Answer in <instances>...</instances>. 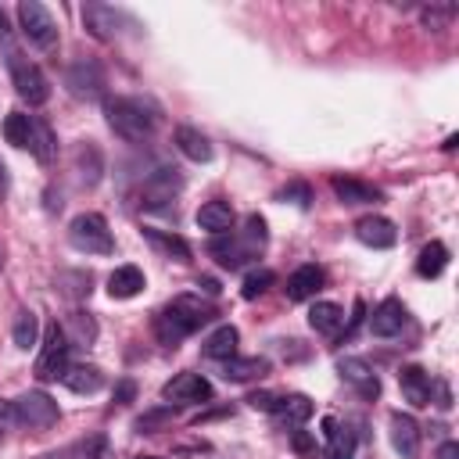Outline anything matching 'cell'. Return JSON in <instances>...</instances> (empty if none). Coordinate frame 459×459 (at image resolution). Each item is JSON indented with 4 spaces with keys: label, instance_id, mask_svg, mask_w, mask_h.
<instances>
[{
    "label": "cell",
    "instance_id": "obj_1",
    "mask_svg": "<svg viewBox=\"0 0 459 459\" xmlns=\"http://www.w3.org/2000/svg\"><path fill=\"white\" fill-rule=\"evenodd\" d=\"M215 319V305L212 301H201L197 294H179L169 301V308L154 319V333L161 344L176 348L183 337H190L194 330H201L204 323Z\"/></svg>",
    "mask_w": 459,
    "mask_h": 459
},
{
    "label": "cell",
    "instance_id": "obj_2",
    "mask_svg": "<svg viewBox=\"0 0 459 459\" xmlns=\"http://www.w3.org/2000/svg\"><path fill=\"white\" fill-rule=\"evenodd\" d=\"M104 111H108V126L122 140H147L154 133V115L133 97H111L104 104Z\"/></svg>",
    "mask_w": 459,
    "mask_h": 459
},
{
    "label": "cell",
    "instance_id": "obj_3",
    "mask_svg": "<svg viewBox=\"0 0 459 459\" xmlns=\"http://www.w3.org/2000/svg\"><path fill=\"white\" fill-rule=\"evenodd\" d=\"M68 240H72L75 251H86V255H111V251H115L108 219L97 215V212H82V215H75L72 226H68Z\"/></svg>",
    "mask_w": 459,
    "mask_h": 459
},
{
    "label": "cell",
    "instance_id": "obj_4",
    "mask_svg": "<svg viewBox=\"0 0 459 459\" xmlns=\"http://www.w3.org/2000/svg\"><path fill=\"white\" fill-rule=\"evenodd\" d=\"M7 65H11V82H14L18 97L29 100L32 108L47 104V97H50V82H47V75L39 72V65H32L29 57H22L18 50H11Z\"/></svg>",
    "mask_w": 459,
    "mask_h": 459
},
{
    "label": "cell",
    "instance_id": "obj_5",
    "mask_svg": "<svg viewBox=\"0 0 459 459\" xmlns=\"http://www.w3.org/2000/svg\"><path fill=\"white\" fill-rule=\"evenodd\" d=\"M68 337H65V330L57 326V323H50L47 326V333H43V348H39V359H36V377L43 380V384H50V380H61L65 377V369H68Z\"/></svg>",
    "mask_w": 459,
    "mask_h": 459
},
{
    "label": "cell",
    "instance_id": "obj_6",
    "mask_svg": "<svg viewBox=\"0 0 459 459\" xmlns=\"http://www.w3.org/2000/svg\"><path fill=\"white\" fill-rule=\"evenodd\" d=\"M11 405H14V423H25L32 430H47L57 423V402L47 391H25Z\"/></svg>",
    "mask_w": 459,
    "mask_h": 459
},
{
    "label": "cell",
    "instance_id": "obj_7",
    "mask_svg": "<svg viewBox=\"0 0 459 459\" xmlns=\"http://www.w3.org/2000/svg\"><path fill=\"white\" fill-rule=\"evenodd\" d=\"M18 22H22L25 39L36 43L39 50H50L57 43V25H54V18H50V11L43 4H36V0L18 4Z\"/></svg>",
    "mask_w": 459,
    "mask_h": 459
},
{
    "label": "cell",
    "instance_id": "obj_8",
    "mask_svg": "<svg viewBox=\"0 0 459 459\" xmlns=\"http://www.w3.org/2000/svg\"><path fill=\"white\" fill-rule=\"evenodd\" d=\"M161 398L165 402H179V405L183 402H208L212 398V384L201 373H179L161 387Z\"/></svg>",
    "mask_w": 459,
    "mask_h": 459
},
{
    "label": "cell",
    "instance_id": "obj_9",
    "mask_svg": "<svg viewBox=\"0 0 459 459\" xmlns=\"http://www.w3.org/2000/svg\"><path fill=\"white\" fill-rule=\"evenodd\" d=\"M65 82H68V90H72L75 97H82V100H97L100 90H104V72H100L93 61H75V65L68 68Z\"/></svg>",
    "mask_w": 459,
    "mask_h": 459
},
{
    "label": "cell",
    "instance_id": "obj_10",
    "mask_svg": "<svg viewBox=\"0 0 459 459\" xmlns=\"http://www.w3.org/2000/svg\"><path fill=\"white\" fill-rule=\"evenodd\" d=\"M391 445L402 459H416L420 455V427L409 412H391Z\"/></svg>",
    "mask_w": 459,
    "mask_h": 459
},
{
    "label": "cell",
    "instance_id": "obj_11",
    "mask_svg": "<svg viewBox=\"0 0 459 459\" xmlns=\"http://www.w3.org/2000/svg\"><path fill=\"white\" fill-rule=\"evenodd\" d=\"M176 190H179V176H176V169H158V172H151V176L143 179L140 197H143L147 208H161L165 201H172Z\"/></svg>",
    "mask_w": 459,
    "mask_h": 459
},
{
    "label": "cell",
    "instance_id": "obj_12",
    "mask_svg": "<svg viewBox=\"0 0 459 459\" xmlns=\"http://www.w3.org/2000/svg\"><path fill=\"white\" fill-rule=\"evenodd\" d=\"M197 226L204 230V233H212V237H222V233H230L233 230V204L230 201H204L201 208H197Z\"/></svg>",
    "mask_w": 459,
    "mask_h": 459
},
{
    "label": "cell",
    "instance_id": "obj_13",
    "mask_svg": "<svg viewBox=\"0 0 459 459\" xmlns=\"http://www.w3.org/2000/svg\"><path fill=\"white\" fill-rule=\"evenodd\" d=\"M355 237H359L366 247H391V244L398 240V230H394V222L384 219V215H366V219L355 222Z\"/></svg>",
    "mask_w": 459,
    "mask_h": 459
},
{
    "label": "cell",
    "instance_id": "obj_14",
    "mask_svg": "<svg viewBox=\"0 0 459 459\" xmlns=\"http://www.w3.org/2000/svg\"><path fill=\"white\" fill-rule=\"evenodd\" d=\"M402 326H405V305H402L398 298H384V301L373 308V316H369V330H373L377 337H394Z\"/></svg>",
    "mask_w": 459,
    "mask_h": 459
},
{
    "label": "cell",
    "instance_id": "obj_15",
    "mask_svg": "<svg viewBox=\"0 0 459 459\" xmlns=\"http://www.w3.org/2000/svg\"><path fill=\"white\" fill-rule=\"evenodd\" d=\"M398 384H402V394H405L409 405H416V409L430 405L434 384H430V373H427L423 366H405V369L398 373Z\"/></svg>",
    "mask_w": 459,
    "mask_h": 459
},
{
    "label": "cell",
    "instance_id": "obj_16",
    "mask_svg": "<svg viewBox=\"0 0 459 459\" xmlns=\"http://www.w3.org/2000/svg\"><path fill=\"white\" fill-rule=\"evenodd\" d=\"M118 11L115 7H108V4H86L82 7V25L90 29V36H97V39H115V32H118Z\"/></svg>",
    "mask_w": 459,
    "mask_h": 459
},
{
    "label": "cell",
    "instance_id": "obj_17",
    "mask_svg": "<svg viewBox=\"0 0 459 459\" xmlns=\"http://www.w3.org/2000/svg\"><path fill=\"white\" fill-rule=\"evenodd\" d=\"M337 369H341V377H344L362 398H377V394H380V380H377V373L369 369V362H362V359H341Z\"/></svg>",
    "mask_w": 459,
    "mask_h": 459
},
{
    "label": "cell",
    "instance_id": "obj_18",
    "mask_svg": "<svg viewBox=\"0 0 459 459\" xmlns=\"http://www.w3.org/2000/svg\"><path fill=\"white\" fill-rule=\"evenodd\" d=\"M330 190L344 204H373V201H380V190L377 186H369L362 179H351V176H333L330 179Z\"/></svg>",
    "mask_w": 459,
    "mask_h": 459
},
{
    "label": "cell",
    "instance_id": "obj_19",
    "mask_svg": "<svg viewBox=\"0 0 459 459\" xmlns=\"http://www.w3.org/2000/svg\"><path fill=\"white\" fill-rule=\"evenodd\" d=\"M323 287V269L319 265H301V269H294L290 276H287V298L290 301H308V298H316V290Z\"/></svg>",
    "mask_w": 459,
    "mask_h": 459
},
{
    "label": "cell",
    "instance_id": "obj_20",
    "mask_svg": "<svg viewBox=\"0 0 459 459\" xmlns=\"http://www.w3.org/2000/svg\"><path fill=\"white\" fill-rule=\"evenodd\" d=\"M61 384H65L68 391H75V394H93V391L104 387V373H100L97 366H90V362H75V366L65 369Z\"/></svg>",
    "mask_w": 459,
    "mask_h": 459
},
{
    "label": "cell",
    "instance_id": "obj_21",
    "mask_svg": "<svg viewBox=\"0 0 459 459\" xmlns=\"http://www.w3.org/2000/svg\"><path fill=\"white\" fill-rule=\"evenodd\" d=\"M323 437H326V459H355V437L333 416L323 420Z\"/></svg>",
    "mask_w": 459,
    "mask_h": 459
},
{
    "label": "cell",
    "instance_id": "obj_22",
    "mask_svg": "<svg viewBox=\"0 0 459 459\" xmlns=\"http://www.w3.org/2000/svg\"><path fill=\"white\" fill-rule=\"evenodd\" d=\"M273 416H276L283 427H301V423H308V416H312V402H308L305 394H283V398H276Z\"/></svg>",
    "mask_w": 459,
    "mask_h": 459
},
{
    "label": "cell",
    "instance_id": "obj_23",
    "mask_svg": "<svg viewBox=\"0 0 459 459\" xmlns=\"http://www.w3.org/2000/svg\"><path fill=\"white\" fill-rule=\"evenodd\" d=\"M176 147H179V154L190 158V161H212V143H208V136H204L201 129H194V126H179V129H176Z\"/></svg>",
    "mask_w": 459,
    "mask_h": 459
},
{
    "label": "cell",
    "instance_id": "obj_24",
    "mask_svg": "<svg viewBox=\"0 0 459 459\" xmlns=\"http://www.w3.org/2000/svg\"><path fill=\"white\" fill-rule=\"evenodd\" d=\"M143 273L136 265H118L111 276H108V294L111 298H136L143 290Z\"/></svg>",
    "mask_w": 459,
    "mask_h": 459
},
{
    "label": "cell",
    "instance_id": "obj_25",
    "mask_svg": "<svg viewBox=\"0 0 459 459\" xmlns=\"http://www.w3.org/2000/svg\"><path fill=\"white\" fill-rule=\"evenodd\" d=\"M237 341H240V333H237V326H215L208 337H204V355L208 359H219V362H226V359H233L237 355Z\"/></svg>",
    "mask_w": 459,
    "mask_h": 459
},
{
    "label": "cell",
    "instance_id": "obj_26",
    "mask_svg": "<svg viewBox=\"0 0 459 459\" xmlns=\"http://www.w3.org/2000/svg\"><path fill=\"white\" fill-rule=\"evenodd\" d=\"M265 373H269V362H265V359H258V355H247V359L233 355V359H226V366H222V377H226V380H233V384L258 380V377H265Z\"/></svg>",
    "mask_w": 459,
    "mask_h": 459
},
{
    "label": "cell",
    "instance_id": "obj_27",
    "mask_svg": "<svg viewBox=\"0 0 459 459\" xmlns=\"http://www.w3.org/2000/svg\"><path fill=\"white\" fill-rule=\"evenodd\" d=\"M212 255L219 258L222 269H237V265H244L247 258H255V255L240 244V237H230V233H222V237L212 240Z\"/></svg>",
    "mask_w": 459,
    "mask_h": 459
},
{
    "label": "cell",
    "instance_id": "obj_28",
    "mask_svg": "<svg viewBox=\"0 0 459 459\" xmlns=\"http://www.w3.org/2000/svg\"><path fill=\"white\" fill-rule=\"evenodd\" d=\"M308 326L319 333H337L344 326V308L337 301H316L308 308Z\"/></svg>",
    "mask_w": 459,
    "mask_h": 459
},
{
    "label": "cell",
    "instance_id": "obj_29",
    "mask_svg": "<svg viewBox=\"0 0 459 459\" xmlns=\"http://www.w3.org/2000/svg\"><path fill=\"white\" fill-rule=\"evenodd\" d=\"M143 237H147L161 255H169V258H176V262H190V244H186L179 233H165V230L147 226V230H143Z\"/></svg>",
    "mask_w": 459,
    "mask_h": 459
},
{
    "label": "cell",
    "instance_id": "obj_30",
    "mask_svg": "<svg viewBox=\"0 0 459 459\" xmlns=\"http://www.w3.org/2000/svg\"><path fill=\"white\" fill-rule=\"evenodd\" d=\"M29 151L36 154V161L50 165L57 158V140H54V129L43 122V118H32V140H29Z\"/></svg>",
    "mask_w": 459,
    "mask_h": 459
},
{
    "label": "cell",
    "instance_id": "obj_31",
    "mask_svg": "<svg viewBox=\"0 0 459 459\" xmlns=\"http://www.w3.org/2000/svg\"><path fill=\"white\" fill-rule=\"evenodd\" d=\"M445 265H448V247H445L441 240H430V244L420 251V258H416V273H420L423 280L441 276V273H445Z\"/></svg>",
    "mask_w": 459,
    "mask_h": 459
},
{
    "label": "cell",
    "instance_id": "obj_32",
    "mask_svg": "<svg viewBox=\"0 0 459 459\" xmlns=\"http://www.w3.org/2000/svg\"><path fill=\"white\" fill-rule=\"evenodd\" d=\"M4 140L11 143V147H29V140H32V115H22V111H11L7 118H4Z\"/></svg>",
    "mask_w": 459,
    "mask_h": 459
},
{
    "label": "cell",
    "instance_id": "obj_33",
    "mask_svg": "<svg viewBox=\"0 0 459 459\" xmlns=\"http://www.w3.org/2000/svg\"><path fill=\"white\" fill-rule=\"evenodd\" d=\"M65 330V337H68V344L75 341V344H90L93 337H97V323L90 319V312H72L68 316V326H61Z\"/></svg>",
    "mask_w": 459,
    "mask_h": 459
},
{
    "label": "cell",
    "instance_id": "obj_34",
    "mask_svg": "<svg viewBox=\"0 0 459 459\" xmlns=\"http://www.w3.org/2000/svg\"><path fill=\"white\" fill-rule=\"evenodd\" d=\"M11 337H14L18 348H32L36 337H39V323H36V316H32V312H18V316H14V326H11Z\"/></svg>",
    "mask_w": 459,
    "mask_h": 459
},
{
    "label": "cell",
    "instance_id": "obj_35",
    "mask_svg": "<svg viewBox=\"0 0 459 459\" xmlns=\"http://www.w3.org/2000/svg\"><path fill=\"white\" fill-rule=\"evenodd\" d=\"M452 18H455V7L452 4H427V7H420V25L430 29V32L445 29Z\"/></svg>",
    "mask_w": 459,
    "mask_h": 459
},
{
    "label": "cell",
    "instance_id": "obj_36",
    "mask_svg": "<svg viewBox=\"0 0 459 459\" xmlns=\"http://www.w3.org/2000/svg\"><path fill=\"white\" fill-rule=\"evenodd\" d=\"M240 244H244L251 255H258V251L265 247V219H262V215H247V219H244Z\"/></svg>",
    "mask_w": 459,
    "mask_h": 459
},
{
    "label": "cell",
    "instance_id": "obj_37",
    "mask_svg": "<svg viewBox=\"0 0 459 459\" xmlns=\"http://www.w3.org/2000/svg\"><path fill=\"white\" fill-rule=\"evenodd\" d=\"M273 269H255V273H247L244 276V283H240V294L251 301V298H258V294H265L269 287H273Z\"/></svg>",
    "mask_w": 459,
    "mask_h": 459
},
{
    "label": "cell",
    "instance_id": "obj_38",
    "mask_svg": "<svg viewBox=\"0 0 459 459\" xmlns=\"http://www.w3.org/2000/svg\"><path fill=\"white\" fill-rule=\"evenodd\" d=\"M82 459H111V452H108V441H104V437H93V441H86V445H82Z\"/></svg>",
    "mask_w": 459,
    "mask_h": 459
},
{
    "label": "cell",
    "instance_id": "obj_39",
    "mask_svg": "<svg viewBox=\"0 0 459 459\" xmlns=\"http://www.w3.org/2000/svg\"><path fill=\"white\" fill-rule=\"evenodd\" d=\"M247 405H251V409H262V412H273L276 394H269V391H255V394H247Z\"/></svg>",
    "mask_w": 459,
    "mask_h": 459
},
{
    "label": "cell",
    "instance_id": "obj_40",
    "mask_svg": "<svg viewBox=\"0 0 459 459\" xmlns=\"http://www.w3.org/2000/svg\"><path fill=\"white\" fill-rule=\"evenodd\" d=\"M11 427H14V405L0 398V441L7 437V430H11Z\"/></svg>",
    "mask_w": 459,
    "mask_h": 459
},
{
    "label": "cell",
    "instance_id": "obj_41",
    "mask_svg": "<svg viewBox=\"0 0 459 459\" xmlns=\"http://www.w3.org/2000/svg\"><path fill=\"white\" fill-rule=\"evenodd\" d=\"M283 197H294V204L305 208V204H308V186H305V183H294V186L283 190Z\"/></svg>",
    "mask_w": 459,
    "mask_h": 459
},
{
    "label": "cell",
    "instance_id": "obj_42",
    "mask_svg": "<svg viewBox=\"0 0 459 459\" xmlns=\"http://www.w3.org/2000/svg\"><path fill=\"white\" fill-rule=\"evenodd\" d=\"M133 394H136V387H133V380H122L118 387H115V402H133Z\"/></svg>",
    "mask_w": 459,
    "mask_h": 459
},
{
    "label": "cell",
    "instance_id": "obj_43",
    "mask_svg": "<svg viewBox=\"0 0 459 459\" xmlns=\"http://www.w3.org/2000/svg\"><path fill=\"white\" fill-rule=\"evenodd\" d=\"M290 445H294L298 452H312V437H308V434H301V430H294V437H290Z\"/></svg>",
    "mask_w": 459,
    "mask_h": 459
},
{
    "label": "cell",
    "instance_id": "obj_44",
    "mask_svg": "<svg viewBox=\"0 0 459 459\" xmlns=\"http://www.w3.org/2000/svg\"><path fill=\"white\" fill-rule=\"evenodd\" d=\"M7 190H11V172H7V161L0 158V201L7 197Z\"/></svg>",
    "mask_w": 459,
    "mask_h": 459
},
{
    "label": "cell",
    "instance_id": "obj_45",
    "mask_svg": "<svg viewBox=\"0 0 459 459\" xmlns=\"http://www.w3.org/2000/svg\"><path fill=\"white\" fill-rule=\"evenodd\" d=\"M437 459H459V445H455V441H445V445L437 448Z\"/></svg>",
    "mask_w": 459,
    "mask_h": 459
},
{
    "label": "cell",
    "instance_id": "obj_46",
    "mask_svg": "<svg viewBox=\"0 0 459 459\" xmlns=\"http://www.w3.org/2000/svg\"><path fill=\"white\" fill-rule=\"evenodd\" d=\"M0 43H11V29H7V18L0 11Z\"/></svg>",
    "mask_w": 459,
    "mask_h": 459
},
{
    "label": "cell",
    "instance_id": "obj_47",
    "mask_svg": "<svg viewBox=\"0 0 459 459\" xmlns=\"http://www.w3.org/2000/svg\"><path fill=\"white\" fill-rule=\"evenodd\" d=\"M201 287H204L208 294H219V287H215V280H201Z\"/></svg>",
    "mask_w": 459,
    "mask_h": 459
},
{
    "label": "cell",
    "instance_id": "obj_48",
    "mask_svg": "<svg viewBox=\"0 0 459 459\" xmlns=\"http://www.w3.org/2000/svg\"><path fill=\"white\" fill-rule=\"evenodd\" d=\"M72 452H75V448H68V452H61V455H57V452H54V455H39V459H68Z\"/></svg>",
    "mask_w": 459,
    "mask_h": 459
},
{
    "label": "cell",
    "instance_id": "obj_49",
    "mask_svg": "<svg viewBox=\"0 0 459 459\" xmlns=\"http://www.w3.org/2000/svg\"><path fill=\"white\" fill-rule=\"evenodd\" d=\"M143 459H158V455H143Z\"/></svg>",
    "mask_w": 459,
    "mask_h": 459
},
{
    "label": "cell",
    "instance_id": "obj_50",
    "mask_svg": "<svg viewBox=\"0 0 459 459\" xmlns=\"http://www.w3.org/2000/svg\"><path fill=\"white\" fill-rule=\"evenodd\" d=\"M0 265H4V251H0Z\"/></svg>",
    "mask_w": 459,
    "mask_h": 459
}]
</instances>
